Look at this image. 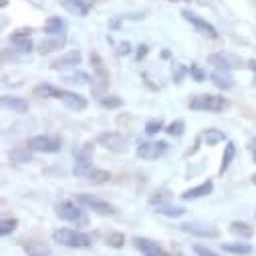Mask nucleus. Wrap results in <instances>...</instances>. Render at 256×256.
<instances>
[{"instance_id":"1","label":"nucleus","mask_w":256,"mask_h":256,"mask_svg":"<svg viewBox=\"0 0 256 256\" xmlns=\"http://www.w3.org/2000/svg\"><path fill=\"white\" fill-rule=\"evenodd\" d=\"M52 240L58 242L60 246L67 248H89L91 246V236L71 230V228H58L52 232Z\"/></svg>"},{"instance_id":"2","label":"nucleus","mask_w":256,"mask_h":256,"mask_svg":"<svg viewBox=\"0 0 256 256\" xmlns=\"http://www.w3.org/2000/svg\"><path fill=\"white\" fill-rule=\"evenodd\" d=\"M228 101L226 97L220 95H198L190 101V109L192 111H210V113H222L228 109Z\"/></svg>"},{"instance_id":"3","label":"nucleus","mask_w":256,"mask_h":256,"mask_svg":"<svg viewBox=\"0 0 256 256\" xmlns=\"http://www.w3.org/2000/svg\"><path fill=\"white\" fill-rule=\"evenodd\" d=\"M75 166H73V174L75 176H87L93 170V144H83L81 148H77L75 152Z\"/></svg>"},{"instance_id":"4","label":"nucleus","mask_w":256,"mask_h":256,"mask_svg":"<svg viewBox=\"0 0 256 256\" xmlns=\"http://www.w3.org/2000/svg\"><path fill=\"white\" fill-rule=\"evenodd\" d=\"M97 144L103 146L105 150L113 152V154H125L127 148H130V142H127V138L121 136V134H117V132H105V134H99Z\"/></svg>"},{"instance_id":"5","label":"nucleus","mask_w":256,"mask_h":256,"mask_svg":"<svg viewBox=\"0 0 256 256\" xmlns=\"http://www.w3.org/2000/svg\"><path fill=\"white\" fill-rule=\"evenodd\" d=\"M26 146L36 154H56V152H60V140L50 138V136H34V138L28 140Z\"/></svg>"},{"instance_id":"6","label":"nucleus","mask_w":256,"mask_h":256,"mask_svg":"<svg viewBox=\"0 0 256 256\" xmlns=\"http://www.w3.org/2000/svg\"><path fill=\"white\" fill-rule=\"evenodd\" d=\"M79 206L81 204H75V202H62V204H58L54 208V214H56V218L65 220V222H81V224H85L87 218L83 216V210Z\"/></svg>"},{"instance_id":"7","label":"nucleus","mask_w":256,"mask_h":256,"mask_svg":"<svg viewBox=\"0 0 256 256\" xmlns=\"http://www.w3.org/2000/svg\"><path fill=\"white\" fill-rule=\"evenodd\" d=\"M77 204H81V206H85V208H89V210H93L95 214H101V216H113L115 214V208L111 204H107V202H103L95 196H89V194L77 196Z\"/></svg>"},{"instance_id":"8","label":"nucleus","mask_w":256,"mask_h":256,"mask_svg":"<svg viewBox=\"0 0 256 256\" xmlns=\"http://www.w3.org/2000/svg\"><path fill=\"white\" fill-rule=\"evenodd\" d=\"M166 152H168L166 142H140V146H138V156L148 162L162 158Z\"/></svg>"},{"instance_id":"9","label":"nucleus","mask_w":256,"mask_h":256,"mask_svg":"<svg viewBox=\"0 0 256 256\" xmlns=\"http://www.w3.org/2000/svg\"><path fill=\"white\" fill-rule=\"evenodd\" d=\"M182 16H184V20H188L194 28H198L202 34H206V36H210V38H218V30H216V26L210 24L206 18L198 16L196 12H192V10H182Z\"/></svg>"},{"instance_id":"10","label":"nucleus","mask_w":256,"mask_h":256,"mask_svg":"<svg viewBox=\"0 0 256 256\" xmlns=\"http://www.w3.org/2000/svg\"><path fill=\"white\" fill-rule=\"evenodd\" d=\"M208 62L214 69H222V71H232L240 67V58L230 52H212L208 56Z\"/></svg>"},{"instance_id":"11","label":"nucleus","mask_w":256,"mask_h":256,"mask_svg":"<svg viewBox=\"0 0 256 256\" xmlns=\"http://www.w3.org/2000/svg\"><path fill=\"white\" fill-rule=\"evenodd\" d=\"M54 99L62 101V103H65V107H69V109H73V111H83V109L87 107V99H85L83 95L73 93V91H67V89H58Z\"/></svg>"},{"instance_id":"12","label":"nucleus","mask_w":256,"mask_h":256,"mask_svg":"<svg viewBox=\"0 0 256 256\" xmlns=\"http://www.w3.org/2000/svg\"><path fill=\"white\" fill-rule=\"evenodd\" d=\"M81 52L79 50H69L62 56H58L56 60H52V69L54 71H67V69H77V65H81Z\"/></svg>"},{"instance_id":"13","label":"nucleus","mask_w":256,"mask_h":256,"mask_svg":"<svg viewBox=\"0 0 256 256\" xmlns=\"http://www.w3.org/2000/svg\"><path fill=\"white\" fill-rule=\"evenodd\" d=\"M30 32H32V28H20V30H16V32L10 34V42L14 44L16 50H20V52H30V50L34 48V44H32V40H30Z\"/></svg>"},{"instance_id":"14","label":"nucleus","mask_w":256,"mask_h":256,"mask_svg":"<svg viewBox=\"0 0 256 256\" xmlns=\"http://www.w3.org/2000/svg\"><path fill=\"white\" fill-rule=\"evenodd\" d=\"M212 190H214V182H212V180H206L204 184H200V186H196V188H190V190H186L184 194H180V198H182L184 202L198 200V198L210 196V194H212Z\"/></svg>"},{"instance_id":"15","label":"nucleus","mask_w":256,"mask_h":256,"mask_svg":"<svg viewBox=\"0 0 256 256\" xmlns=\"http://www.w3.org/2000/svg\"><path fill=\"white\" fill-rule=\"evenodd\" d=\"M182 232H188L198 238H218L220 236L218 228L206 226V224H182Z\"/></svg>"},{"instance_id":"16","label":"nucleus","mask_w":256,"mask_h":256,"mask_svg":"<svg viewBox=\"0 0 256 256\" xmlns=\"http://www.w3.org/2000/svg\"><path fill=\"white\" fill-rule=\"evenodd\" d=\"M134 244H136V248H138L144 256H168L166 250H164L158 242H154V240H150V238H136Z\"/></svg>"},{"instance_id":"17","label":"nucleus","mask_w":256,"mask_h":256,"mask_svg":"<svg viewBox=\"0 0 256 256\" xmlns=\"http://www.w3.org/2000/svg\"><path fill=\"white\" fill-rule=\"evenodd\" d=\"M67 38L65 34H50L48 38H42L40 44H38V52L40 54H46V52H54V50H60L65 46Z\"/></svg>"},{"instance_id":"18","label":"nucleus","mask_w":256,"mask_h":256,"mask_svg":"<svg viewBox=\"0 0 256 256\" xmlns=\"http://www.w3.org/2000/svg\"><path fill=\"white\" fill-rule=\"evenodd\" d=\"M0 103H2L4 109H10L14 113H26L28 111V101L22 97H14V95H2L0 97Z\"/></svg>"},{"instance_id":"19","label":"nucleus","mask_w":256,"mask_h":256,"mask_svg":"<svg viewBox=\"0 0 256 256\" xmlns=\"http://www.w3.org/2000/svg\"><path fill=\"white\" fill-rule=\"evenodd\" d=\"M60 4L67 12L75 14V16H87L89 8H91V4L87 0H60Z\"/></svg>"},{"instance_id":"20","label":"nucleus","mask_w":256,"mask_h":256,"mask_svg":"<svg viewBox=\"0 0 256 256\" xmlns=\"http://www.w3.org/2000/svg\"><path fill=\"white\" fill-rule=\"evenodd\" d=\"M210 81H212L218 89H222V91H228V89H232V87H234V79H232L230 71L214 69V71L210 73Z\"/></svg>"},{"instance_id":"21","label":"nucleus","mask_w":256,"mask_h":256,"mask_svg":"<svg viewBox=\"0 0 256 256\" xmlns=\"http://www.w3.org/2000/svg\"><path fill=\"white\" fill-rule=\"evenodd\" d=\"M230 234L236 236V238H244V240H250L254 236V226L246 224V222H232L230 224Z\"/></svg>"},{"instance_id":"22","label":"nucleus","mask_w":256,"mask_h":256,"mask_svg":"<svg viewBox=\"0 0 256 256\" xmlns=\"http://www.w3.org/2000/svg\"><path fill=\"white\" fill-rule=\"evenodd\" d=\"M202 142L206 144V146H218V144H222V142H226V134L224 132H220V130H214V127H210V130H204L202 132Z\"/></svg>"},{"instance_id":"23","label":"nucleus","mask_w":256,"mask_h":256,"mask_svg":"<svg viewBox=\"0 0 256 256\" xmlns=\"http://www.w3.org/2000/svg\"><path fill=\"white\" fill-rule=\"evenodd\" d=\"M222 250L228 252V254H236V256L252 254V246L246 244V242H228V244H222Z\"/></svg>"},{"instance_id":"24","label":"nucleus","mask_w":256,"mask_h":256,"mask_svg":"<svg viewBox=\"0 0 256 256\" xmlns=\"http://www.w3.org/2000/svg\"><path fill=\"white\" fill-rule=\"evenodd\" d=\"M154 212L168 216V218H182L186 214V210L182 206H172V204H158V206H154Z\"/></svg>"},{"instance_id":"25","label":"nucleus","mask_w":256,"mask_h":256,"mask_svg":"<svg viewBox=\"0 0 256 256\" xmlns=\"http://www.w3.org/2000/svg\"><path fill=\"white\" fill-rule=\"evenodd\" d=\"M42 30L50 36V34H62V30H65V20H62L60 16H50L44 24H42Z\"/></svg>"},{"instance_id":"26","label":"nucleus","mask_w":256,"mask_h":256,"mask_svg":"<svg viewBox=\"0 0 256 256\" xmlns=\"http://www.w3.org/2000/svg\"><path fill=\"white\" fill-rule=\"evenodd\" d=\"M32 150L30 148H16V150H12L10 154H8V158H10V162H16V164H30L32 162Z\"/></svg>"},{"instance_id":"27","label":"nucleus","mask_w":256,"mask_h":256,"mask_svg":"<svg viewBox=\"0 0 256 256\" xmlns=\"http://www.w3.org/2000/svg\"><path fill=\"white\" fill-rule=\"evenodd\" d=\"M85 178H87V182H91V184H105V182L111 180V174H109L107 170H97V168H93Z\"/></svg>"},{"instance_id":"28","label":"nucleus","mask_w":256,"mask_h":256,"mask_svg":"<svg viewBox=\"0 0 256 256\" xmlns=\"http://www.w3.org/2000/svg\"><path fill=\"white\" fill-rule=\"evenodd\" d=\"M234 156H236V146L234 144H226V150H224V156H222V164H220V174H224L230 168Z\"/></svg>"},{"instance_id":"29","label":"nucleus","mask_w":256,"mask_h":256,"mask_svg":"<svg viewBox=\"0 0 256 256\" xmlns=\"http://www.w3.org/2000/svg\"><path fill=\"white\" fill-rule=\"evenodd\" d=\"M170 138H182L184 136V132H186V123L182 121V119H176V121H172L166 130H164Z\"/></svg>"},{"instance_id":"30","label":"nucleus","mask_w":256,"mask_h":256,"mask_svg":"<svg viewBox=\"0 0 256 256\" xmlns=\"http://www.w3.org/2000/svg\"><path fill=\"white\" fill-rule=\"evenodd\" d=\"M56 91H58V89H54V87L48 85V83H40V85L34 87V95H36V97H56Z\"/></svg>"},{"instance_id":"31","label":"nucleus","mask_w":256,"mask_h":256,"mask_svg":"<svg viewBox=\"0 0 256 256\" xmlns=\"http://www.w3.org/2000/svg\"><path fill=\"white\" fill-rule=\"evenodd\" d=\"M123 242H125V234H121V232H111L105 238V244L111 246V248H121Z\"/></svg>"},{"instance_id":"32","label":"nucleus","mask_w":256,"mask_h":256,"mask_svg":"<svg viewBox=\"0 0 256 256\" xmlns=\"http://www.w3.org/2000/svg\"><path fill=\"white\" fill-rule=\"evenodd\" d=\"M164 130V121L162 119H150L148 123H146V134L148 136H156V134H160Z\"/></svg>"},{"instance_id":"33","label":"nucleus","mask_w":256,"mask_h":256,"mask_svg":"<svg viewBox=\"0 0 256 256\" xmlns=\"http://www.w3.org/2000/svg\"><path fill=\"white\" fill-rule=\"evenodd\" d=\"M16 224H18V220H14V218H4L2 222H0V234H2V236H8L10 232H14Z\"/></svg>"},{"instance_id":"34","label":"nucleus","mask_w":256,"mask_h":256,"mask_svg":"<svg viewBox=\"0 0 256 256\" xmlns=\"http://www.w3.org/2000/svg\"><path fill=\"white\" fill-rule=\"evenodd\" d=\"M69 81H71V83H79V85H89L93 79H91V75L85 73V71H75V73L69 77Z\"/></svg>"},{"instance_id":"35","label":"nucleus","mask_w":256,"mask_h":256,"mask_svg":"<svg viewBox=\"0 0 256 256\" xmlns=\"http://www.w3.org/2000/svg\"><path fill=\"white\" fill-rule=\"evenodd\" d=\"M121 105H123V101L119 97H103L101 99V107H105V109H117Z\"/></svg>"},{"instance_id":"36","label":"nucleus","mask_w":256,"mask_h":256,"mask_svg":"<svg viewBox=\"0 0 256 256\" xmlns=\"http://www.w3.org/2000/svg\"><path fill=\"white\" fill-rule=\"evenodd\" d=\"M194 252H196V256H220L218 252H214L212 248L202 246V244H194Z\"/></svg>"},{"instance_id":"37","label":"nucleus","mask_w":256,"mask_h":256,"mask_svg":"<svg viewBox=\"0 0 256 256\" xmlns=\"http://www.w3.org/2000/svg\"><path fill=\"white\" fill-rule=\"evenodd\" d=\"M26 250H28V254L48 256V248H46V246H42V244H30V246H26Z\"/></svg>"},{"instance_id":"38","label":"nucleus","mask_w":256,"mask_h":256,"mask_svg":"<svg viewBox=\"0 0 256 256\" xmlns=\"http://www.w3.org/2000/svg\"><path fill=\"white\" fill-rule=\"evenodd\" d=\"M190 75L194 77V79H196L198 83H202V81L206 79V73H202V71H200V69H198L196 65H190Z\"/></svg>"},{"instance_id":"39","label":"nucleus","mask_w":256,"mask_h":256,"mask_svg":"<svg viewBox=\"0 0 256 256\" xmlns=\"http://www.w3.org/2000/svg\"><path fill=\"white\" fill-rule=\"evenodd\" d=\"M146 54H148V46H146V44H140V46H138V54H136V58L142 60V58H146Z\"/></svg>"},{"instance_id":"40","label":"nucleus","mask_w":256,"mask_h":256,"mask_svg":"<svg viewBox=\"0 0 256 256\" xmlns=\"http://www.w3.org/2000/svg\"><path fill=\"white\" fill-rule=\"evenodd\" d=\"M130 52H132L130 42H121V44H119V54H130Z\"/></svg>"},{"instance_id":"41","label":"nucleus","mask_w":256,"mask_h":256,"mask_svg":"<svg viewBox=\"0 0 256 256\" xmlns=\"http://www.w3.org/2000/svg\"><path fill=\"white\" fill-rule=\"evenodd\" d=\"M250 150H252V160H254V164H256V140L250 144Z\"/></svg>"},{"instance_id":"42","label":"nucleus","mask_w":256,"mask_h":256,"mask_svg":"<svg viewBox=\"0 0 256 256\" xmlns=\"http://www.w3.org/2000/svg\"><path fill=\"white\" fill-rule=\"evenodd\" d=\"M248 67H250V69L256 73V60H254V58H252V60H248Z\"/></svg>"},{"instance_id":"43","label":"nucleus","mask_w":256,"mask_h":256,"mask_svg":"<svg viewBox=\"0 0 256 256\" xmlns=\"http://www.w3.org/2000/svg\"><path fill=\"white\" fill-rule=\"evenodd\" d=\"M252 184H254V186H256V174H254V176H252Z\"/></svg>"},{"instance_id":"44","label":"nucleus","mask_w":256,"mask_h":256,"mask_svg":"<svg viewBox=\"0 0 256 256\" xmlns=\"http://www.w3.org/2000/svg\"><path fill=\"white\" fill-rule=\"evenodd\" d=\"M168 2H178V0H168Z\"/></svg>"},{"instance_id":"45","label":"nucleus","mask_w":256,"mask_h":256,"mask_svg":"<svg viewBox=\"0 0 256 256\" xmlns=\"http://www.w3.org/2000/svg\"><path fill=\"white\" fill-rule=\"evenodd\" d=\"M30 256H40V254H30Z\"/></svg>"},{"instance_id":"46","label":"nucleus","mask_w":256,"mask_h":256,"mask_svg":"<svg viewBox=\"0 0 256 256\" xmlns=\"http://www.w3.org/2000/svg\"><path fill=\"white\" fill-rule=\"evenodd\" d=\"M184 2H190V0H184Z\"/></svg>"}]
</instances>
